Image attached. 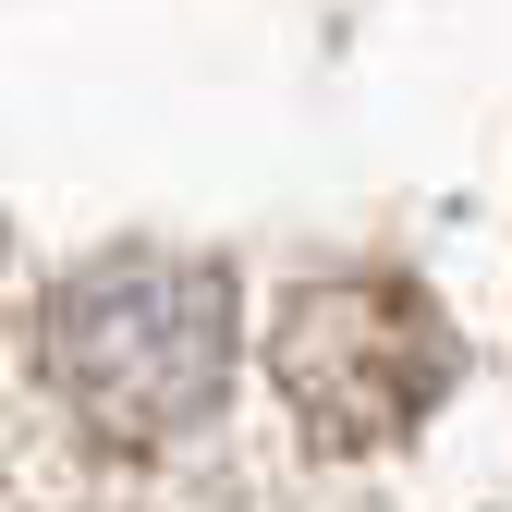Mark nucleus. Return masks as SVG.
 I'll use <instances>...</instances> for the list:
<instances>
[{
    "instance_id": "obj_1",
    "label": "nucleus",
    "mask_w": 512,
    "mask_h": 512,
    "mask_svg": "<svg viewBox=\"0 0 512 512\" xmlns=\"http://www.w3.org/2000/svg\"><path fill=\"white\" fill-rule=\"evenodd\" d=\"M232 342H244L232 269L183 244H110L37 305V366L110 464L183 452L232 391Z\"/></svg>"
},
{
    "instance_id": "obj_2",
    "label": "nucleus",
    "mask_w": 512,
    "mask_h": 512,
    "mask_svg": "<svg viewBox=\"0 0 512 512\" xmlns=\"http://www.w3.org/2000/svg\"><path fill=\"white\" fill-rule=\"evenodd\" d=\"M269 378L317 452H403L439 415V391L464 378V330L403 269H330V281L281 293Z\"/></svg>"
}]
</instances>
